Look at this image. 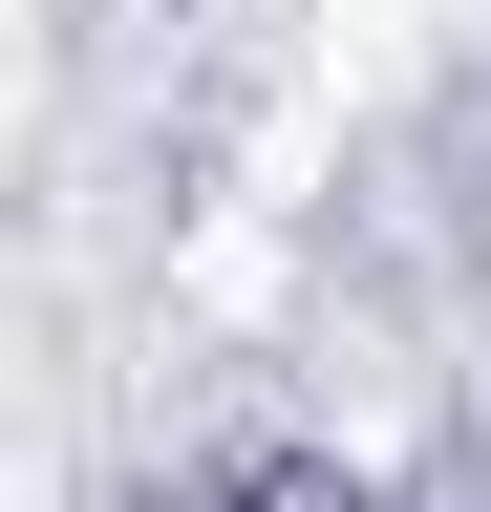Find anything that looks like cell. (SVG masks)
Instances as JSON below:
<instances>
[{"label":"cell","mask_w":491,"mask_h":512,"mask_svg":"<svg viewBox=\"0 0 491 512\" xmlns=\"http://www.w3.org/2000/svg\"><path fill=\"white\" fill-rule=\"evenodd\" d=\"M321 22H406V0H321Z\"/></svg>","instance_id":"obj_1"}]
</instances>
